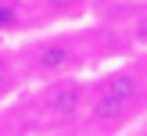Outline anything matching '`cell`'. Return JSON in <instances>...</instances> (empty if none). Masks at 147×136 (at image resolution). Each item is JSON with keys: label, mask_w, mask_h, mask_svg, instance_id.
I'll use <instances>...</instances> for the list:
<instances>
[{"label": "cell", "mask_w": 147, "mask_h": 136, "mask_svg": "<svg viewBox=\"0 0 147 136\" xmlns=\"http://www.w3.org/2000/svg\"><path fill=\"white\" fill-rule=\"evenodd\" d=\"M147 107V72L136 64H122V68H108L90 82V97H86V129L93 136H119L129 122Z\"/></svg>", "instance_id": "6da1fadb"}, {"label": "cell", "mask_w": 147, "mask_h": 136, "mask_svg": "<svg viewBox=\"0 0 147 136\" xmlns=\"http://www.w3.org/2000/svg\"><path fill=\"white\" fill-rule=\"evenodd\" d=\"M18 57V68L25 82H54L65 75H79V64H83L86 50L79 43V36L72 32H54V36H40V40H29L25 47L14 50Z\"/></svg>", "instance_id": "7a4b0ae2"}, {"label": "cell", "mask_w": 147, "mask_h": 136, "mask_svg": "<svg viewBox=\"0 0 147 136\" xmlns=\"http://www.w3.org/2000/svg\"><path fill=\"white\" fill-rule=\"evenodd\" d=\"M86 97H90V82L83 75H65V79H54V82H43L40 93L32 97V104L40 111L43 129H61L68 122L83 118Z\"/></svg>", "instance_id": "3957f363"}, {"label": "cell", "mask_w": 147, "mask_h": 136, "mask_svg": "<svg viewBox=\"0 0 147 136\" xmlns=\"http://www.w3.org/2000/svg\"><path fill=\"white\" fill-rule=\"evenodd\" d=\"M22 86H25V79H22L14 50H0V104H7Z\"/></svg>", "instance_id": "277c9868"}, {"label": "cell", "mask_w": 147, "mask_h": 136, "mask_svg": "<svg viewBox=\"0 0 147 136\" xmlns=\"http://www.w3.org/2000/svg\"><path fill=\"white\" fill-rule=\"evenodd\" d=\"M47 18H57V21H68V18H79V14L90 7V0H36Z\"/></svg>", "instance_id": "5b68a950"}, {"label": "cell", "mask_w": 147, "mask_h": 136, "mask_svg": "<svg viewBox=\"0 0 147 136\" xmlns=\"http://www.w3.org/2000/svg\"><path fill=\"white\" fill-rule=\"evenodd\" d=\"M25 25V7L18 0H0V36H11Z\"/></svg>", "instance_id": "8992f818"}, {"label": "cell", "mask_w": 147, "mask_h": 136, "mask_svg": "<svg viewBox=\"0 0 147 136\" xmlns=\"http://www.w3.org/2000/svg\"><path fill=\"white\" fill-rule=\"evenodd\" d=\"M129 40L136 43V47H147V7L133 14V21H129Z\"/></svg>", "instance_id": "52a82bcc"}]
</instances>
